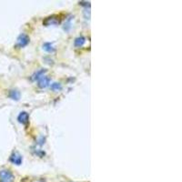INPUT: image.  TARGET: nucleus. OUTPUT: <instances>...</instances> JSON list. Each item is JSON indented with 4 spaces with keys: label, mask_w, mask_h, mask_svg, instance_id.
Returning a JSON list of instances; mask_svg holds the SVG:
<instances>
[{
    "label": "nucleus",
    "mask_w": 182,
    "mask_h": 182,
    "mask_svg": "<svg viewBox=\"0 0 182 182\" xmlns=\"http://www.w3.org/2000/svg\"><path fill=\"white\" fill-rule=\"evenodd\" d=\"M14 175L8 170H3L0 171V182H12Z\"/></svg>",
    "instance_id": "1"
},
{
    "label": "nucleus",
    "mask_w": 182,
    "mask_h": 182,
    "mask_svg": "<svg viewBox=\"0 0 182 182\" xmlns=\"http://www.w3.org/2000/svg\"><path fill=\"white\" fill-rule=\"evenodd\" d=\"M29 43V37L26 34H21L17 38V46L20 47H26Z\"/></svg>",
    "instance_id": "2"
},
{
    "label": "nucleus",
    "mask_w": 182,
    "mask_h": 182,
    "mask_svg": "<svg viewBox=\"0 0 182 182\" xmlns=\"http://www.w3.org/2000/svg\"><path fill=\"white\" fill-rule=\"evenodd\" d=\"M50 84V79L47 76H43L41 77L39 79H38V86L41 88V89H44V88H47L48 87Z\"/></svg>",
    "instance_id": "3"
},
{
    "label": "nucleus",
    "mask_w": 182,
    "mask_h": 182,
    "mask_svg": "<svg viewBox=\"0 0 182 182\" xmlns=\"http://www.w3.org/2000/svg\"><path fill=\"white\" fill-rule=\"evenodd\" d=\"M18 119V122L23 124V125H26L28 123V119H29V117H28V114L26 112H21L17 117Z\"/></svg>",
    "instance_id": "4"
},
{
    "label": "nucleus",
    "mask_w": 182,
    "mask_h": 182,
    "mask_svg": "<svg viewBox=\"0 0 182 182\" xmlns=\"http://www.w3.org/2000/svg\"><path fill=\"white\" fill-rule=\"evenodd\" d=\"M10 161L13 164L16 165H20L22 163V157L18 153H13L12 156L10 157Z\"/></svg>",
    "instance_id": "5"
},
{
    "label": "nucleus",
    "mask_w": 182,
    "mask_h": 182,
    "mask_svg": "<svg viewBox=\"0 0 182 182\" xmlns=\"http://www.w3.org/2000/svg\"><path fill=\"white\" fill-rule=\"evenodd\" d=\"M86 43V38L84 37H77L75 39V46L77 47H81L84 46V44Z\"/></svg>",
    "instance_id": "6"
},
{
    "label": "nucleus",
    "mask_w": 182,
    "mask_h": 182,
    "mask_svg": "<svg viewBox=\"0 0 182 182\" xmlns=\"http://www.w3.org/2000/svg\"><path fill=\"white\" fill-rule=\"evenodd\" d=\"M9 96L14 100H18L20 97V93L17 90H11L9 92Z\"/></svg>",
    "instance_id": "7"
},
{
    "label": "nucleus",
    "mask_w": 182,
    "mask_h": 182,
    "mask_svg": "<svg viewBox=\"0 0 182 182\" xmlns=\"http://www.w3.org/2000/svg\"><path fill=\"white\" fill-rule=\"evenodd\" d=\"M43 48H44L46 51L49 52V53H52V52L55 51V48L52 47V45H51L50 43H46V44L43 46Z\"/></svg>",
    "instance_id": "8"
},
{
    "label": "nucleus",
    "mask_w": 182,
    "mask_h": 182,
    "mask_svg": "<svg viewBox=\"0 0 182 182\" xmlns=\"http://www.w3.org/2000/svg\"><path fill=\"white\" fill-rule=\"evenodd\" d=\"M50 89H51V90L53 91L61 90V89H62V86H61L60 83H53V84L50 86Z\"/></svg>",
    "instance_id": "9"
},
{
    "label": "nucleus",
    "mask_w": 182,
    "mask_h": 182,
    "mask_svg": "<svg viewBox=\"0 0 182 182\" xmlns=\"http://www.w3.org/2000/svg\"><path fill=\"white\" fill-rule=\"evenodd\" d=\"M47 72V70L46 69H41V70H39V71H37V73H36V77L34 78V79H36V80H38L41 77H43L44 76V74Z\"/></svg>",
    "instance_id": "10"
}]
</instances>
